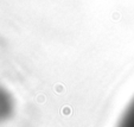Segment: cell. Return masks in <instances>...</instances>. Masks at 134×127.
Wrapping results in <instances>:
<instances>
[{
  "label": "cell",
  "mask_w": 134,
  "mask_h": 127,
  "mask_svg": "<svg viewBox=\"0 0 134 127\" xmlns=\"http://www.w3.org/2000/svg\"><path fill=\"white\" fill-rule=\"evenodd\" d=\"M121 124L124 126H134V100L132 101V103L129 104V107L125 112Z\"/></svg>",
  "instance_id": "obj_1"
}]
</instances>
